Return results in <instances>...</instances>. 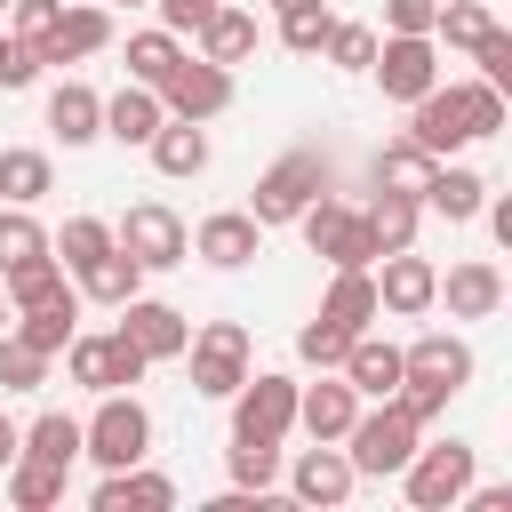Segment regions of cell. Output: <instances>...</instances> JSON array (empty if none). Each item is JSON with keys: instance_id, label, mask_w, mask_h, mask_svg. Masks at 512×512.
Returning a JSON list of instances; mask_svg holds the SVG:
<instances>
[{"instance_id": "1", "label": "cell", "mask_w": 512, "mask_h": 512, "mask_svg": "<svg viewBox=\"0 0 512 512\" xmlns=\"http://www.w3.org/2000/svg\"><path fill=\"white\" fill-rule=\"evenodd\" d=\"M504 128V88H488V80H432L424 96H416V120H408V136L432 152V160H448L456 144H480V136H496Z\"/></svg>"}, {"instance_id": "2", "label": "cell", "mask_w": 512, "mask_h": 512, "mask_svg": "<svg viewBox=\"0 0 512 512\" xmlns=\"http://www.w3.org/2000/svg\"><path fill=\"white\" fill-rule=\"evenodd\" d=\"M320 192H328V152L304 144V152H288V160H272V168L256 176V208H248V216H256V224H296Z\"/></svg>"}, {"instance_id": "3", "label": "cell", "mask_w": 512, "mask_h": 512, "mask_svg": "<svg viewBox=\"0 0 512 512\" xmlns=\"http://www.w3.org/2000/svg\"><path fill=\"white\" fill-rule=\"evenodd\" d=\"M144 448H152L144 400H136V392H104V408L80 424V456H96L104 472H120V464H144Z\"/></svg>"}, {"instance_id": "4", "label": "cell", "mask_w": 512, "mask_h": 512, "mask_svg": "<svg viewBox=\"0 0 512 512\" xmlns=\"http://www.w3.org/2000/svg\"><path fill=\"white\" fill-rule=\"evenodd\" d=\"M416 440H424V424H408V416L384 400L376 416H352V432H344V456H352V472H360V480H392V472L416 456Z\"/></svg>"}, {"instance_id": "5", "label": "cell", "mask_w": 512, "mask_h": 512, "mask_svg": "<svg viewBox=\"0 0 512 512\" xmlns=\"http://www.w3.org/2000/svg\"><path fill=\"white\" fill-rule=\"evenodd\" d=\"M400 480H408V504H416V512H448V504H464V488H472V448H464V440L416 448V456L400 464Z\"/></svg>"}, {"instance_id": "6", "label": "cell", "mask_w": 512, "mask_h": 512, "mask_svg": "<svg viewBox=\"0 0 512 512\" xmlns=\"http://www.w3.org/2000/svg\"><path fill=\"white\" fill-rule=\"evenodd\" d=\"M368 72L384 80L392 104H416V96L440 80V48H432V32H384L376 56H368Z\"/></svg>"}, {"instance_id": "7", "label": "cell", "mask_w": 512, "mask_h": 512, "mask_svg": "<svg viewBox=\"0 0 512 512\" xmlns=\"http://www.w3.org/2000/svg\"><path fill=\"white\" fill-rule=\"evenodd\" d=\"M112 240L144 264V272H168V264H184L192 256V232H184V216L176 208H160V200H144V208H128L120 224H112Z\"/></svg>"}, {"instance_id": "8", "label": "cell", "mask_w": 512, "mask_h": 512, "mask_svg": "<svg viewBox=\"0 0 512 512\" xmlns=\"http://www.w3.org/2000/svg\"><path fill=\"white\" fill-rule=\"evenodd\" d=\"M184 352H192V392H208V400L240 392V376H248V328L240 320H208Z\"/></svg>"}, {"instance_id": "9", "label": "cell", "mask_w": 512, "mask_h": 512, "mask_svg": "<svg viewBox=\"0 0 512 512\" xmlns=\"http://www.w3.org/2000/svg\"><path fill=\"white\" fill-rule=\"evenodd\" d=\"M296 224H304L312 256H328L336 272H344V264H376V240H368V216H360V208H344V200H328V192H320Z\"/></svg>"}, {"instance_id": "10", "label": "cell", "mask_w": 512, "mask_h": 512, "mask_svg": "<svg viewBox=\"0 0 512 512\" xmlns=\"http://www.w3.org/2000/svg\"><path fill=\"white\" fill-rule=\"evenodd\" d=\"M64 360H72V384H88V392H120V384H144V352L112 328V336H72L64 344Z\"/></svg>"}, {"instance_id": "11", "label": "cell", "mask_w": 512, "mask_h": 512, "mask_svg": "<svg viewBox=\"0 0 512 512\" xmlns=\"http://www.w3.org/2000/svg\"><path fill=\"white\" fill-rule=\"evenodd\" d=\"M296 424V384L288 376H240L232 392V432L240 440H288Z\"/></svg>"}, {"instance_id": "12", "label": "cell", "mask_w": 512, "mask_h": 512, "mask_svg": "<svg viewBox=\"0 0 512 512\" xmlns=\"http://www.w3.org/2000/svg\"><path fill=\"white\" fill-rule=\"evenodd\" d=\"M160 104H168V120H216V112L232 104V72L208 64V56H184V64L160 80Z\"/></svg>"}, {"instance_id": "13", "label": "cell", "mask_w": 512, "mask_h": 512, "mask_svg": "<svg viewBox=\"0 0 512 512\" xmlns=\"http://www.w3.org/2000/svg\"><path fill=\"white\" fill-rule=\"evenodd\" d=\"M120 312V336L144 352V360H176L184 344H192V320L176 312V304H160V296H128V304H112Z\"/></svg>"}, {"instance_id": "14", "label": "cell", "mask_w": 512, "mask_h": 512, "mask_svg": "<svg viewBox=\"0 0 512 512\" xmlns=\"http://www.w3.org/2000/svg\"><path fill=\"white\" fill-rule=\"evenodd\" d=\"M352 480H360L352 456H344L336 440H312V448L296 456V472H288V496H296V504H344Z\"/></svg>"}, {"instance_id": "15", "label": "cell", "mask_w": 512, "mask_h": 512, "mask_svg": "<svg viewBox=\"0 0 512 512\" xmlns=\"http://www.w3.org/2000/svg\"><path fill=\"white\" fill-rule=\"evenodd\" d=\"M424 304H440V272L416 248H392L384 280H376V312H424Z\"/></svg>"}, {"instance_id": "16", "label": "cell", "mask_w": 512, "mask_h": 512, "mask_svg": "<svg viewBox=\"0 0 512 512\" xmlns=\"http://www.w3.org/2000/svg\"><path fill=\"white\" fill-rule=\"evenodd\" d=\"M400 376L440 384V392H464V384H472V344H464V336H416V344L400 352Z\"/></svg>"}, {"instance_id": "17", "label": "cell", "mask_w": 512, "mask_h": 512, "mask_svg": "<svg viewBox=\"0 0 512 512\" xmlns=\"http://www.w3.org/2000/svg\"><path fill=\"white\" fill-rule=\"evenodd\" d=\"M352 416H360V392H352L344 376H320V384H304V392H296V424H304L312 440H344V432H352Z\"/></svg>"}, {"instance_id": "18", "label": "cell", "mask_w": 512, "mask_h": 512, "mask_svg": "<svg viewBox=\"0 0 512 512\" xmlns=\"http://www.w3.org/2000/svg\"><path fill=\"white\" fill-rule=\"evenodd\" d=\"M336 368H344V384H352L360 400H392V384H400V344H376V336L360 328Z\"/></svg>"}, {"instance_id": "19", "label": "cell", "mask_w": 512, "mask_h": 512, "mask_svg": "<svg viewBox=\"0 0 512 512\" xmlns=\"http://www.w3.org/2000/svg\"><path fill=\"white\" fill-rule=\"evenodd\" d=\"M96 48H112V16H104V8H64L56 32L40 40V64H80V56H96Z\"/></svg>"}, {"instance_id": "20", "label": "cell", "mask_w": 512, "mask_h": 512, "mask_svg": "<svg viewBox=\"0 0 512 512\" xmlns=\"http://www.w3.org/2000/svg\"><path fill=\"white\" fill-rule=\"evenodd\" d=\"M256 240H264V224L248 216V208H224V216H208L200 232H192V248L216 264V272H232V264H248L256 256Z\"/></svg>"}, {"instance_id": "21", "label": "cell", "mask_w": 512, "mask_h": 512, "mask_svg": "<svg viewBox=\"0 0 512 512\" xmlns=\"http://www.w3.org/2000/svg\"><path fill=\"white\" fill-rule=\"evenodd\" d=\"M440 296H448V320H488V312L504 304V272H496L488 256H472V264H456V272L440 280Z\"/></svg>"}, {"instance_id": "22", "label": "cell", "mask_w": 512, "mask_h": 512, "mask_svg": "<svg viewBox=\"0 0 512 512\" xmlns=\"http://www.w3.org/2000/svg\"><path fill=\"white\" fill-rule=\"evenodd\" d=\"M168 504H176V488L144 464H120V472L96 480V512H168Z\"/></svg>"}, {"instance_id": "23", "label": "cell", "mask_w": 512, "mask_h": 512, "mask_svg": "<svg viewBox=\"0 0 512 512\" xmlns=\"http://www.w3.org/2000/svg\"><path fill=\"white\" fill-rule=\"evenodd\" d=\"M160 120H168V104H160V88H144V80H128V88L104 104V136H112V144H152Z\"/></svg>"}, {"instance_id": "24", "label": "cell", "mask_w": 512, "mask_h": 512, "mask_svg": "<svg viewBox=\"0 0 512 512\" xmlns=\"http://www.w3.org/2000/svg\"><path fill=\"white\" fill-rule=\"evenodd\" d=\"M360 216H368V240H376V256H392V248H416V216H424V200H416V192H392V184H376V200H368Z\"/></svg>"}, {"instance_id": "25", "label": "cell", "mask_w": 512, "mask_h": 512, "mask_svg": "<svg viewBox=\"0 0 512 512\" xmlns=\"http://www.w3.org/2000/svg\"><path fill=\"white\" fill-rule=\"evenodd\" d=\"M320 320H336L344 336H360V328L376 320V272H368V264H344V272L328 280V296H320Z\"/></svg>"}, {"instance_id": "26", "label": "cell", "mask_w": 512, "mask_h": 512, "mask_svg": "<svg viewBox=\"0 0 512 512\" xmlns=\"http://www.w3.org/2000/svg\"><path fill=\"white\" fill-rule=\"evenodd\" d=\"M48 128H56L64 144H96V136H104V96H96L88 80H64V88L48 96Z\"/></svg>"}, {"instance_id": "27", "label": "cell", "mask_w": 512, "mask_h": 512, "mask_svg": "<svg viewBox=\"0 0 512 512\" xmlns=\"http://www.w3.org/2000/svg\"><path fill=\"white\" fill-rule=\"evenodd\" d=\"M416 200H424L432 216H448V224H472V216H480V200H488V184H480L472 168H448V160H440V168L424 176V192H416Z\"/></svg>"}, {"instance_id": "28", "label": "cell", "mask_w": 512, "mask_h": 512, "mask_svg": "<svg viewBox=\"0 0 512 512\" xmlns=\"http://www.w3.org/2000/svg\"><path fill=\"white\" fill-rule=\"evenodd\" d=\"M0 280H8V312H32V304H72V280H64V264H56V256H24V264H8Z\"/></svg>"}, {"instance_id": "29", "label": "cell", "mask_w": 512, "mask_h": 512, "mask_svg": "<svg viewBox=\"0 0 512 512\" xmlns=\"http://www.w3.org/2000/svg\"><path fill=\"white\" fill-rule=\"evenodd\" d=\"M200 56H208V64H224V72H232V64H248V56H256V16L216 0V16L200 24Z\"/></svg>"}, {"instance_id": "30", "label": "cell", "mask_w": 512, "mask_h": 512, "mask_svg": "<svg viewBox=\"0 0 512 512\" xmlns=\"http://www.w3.org/2000/svg\"><path fill=\"white\" fill-rule=\"evenodd\" d=\"M152 168L160 176H200L208 168V128L200 120H160L152 128Z\"/></svg>"}, {"instance_id": "31", "label": "cell", "mask_w": 512, "mask_h": 512, "mask_svg": "<svg viewBox=\"0 0 512 512\" xmlns=\"http://www.w3.org/2000/svg\"><path fill=\"white\" fill-rule=\"evenodd\" d=\"M136 288H144V264H136L120 240H112L96 264H80V296H96V304H128Z\"/></svg>"}, {"instance_id": "32", "label": "cell", "mask_w": 512, "mask_h": 512, "mask_svg": "<svg viewBox=\"0 0 512 512\" xmlns=\"http://www.w3.org/2000/svg\"><path fill=\"white\" fill-rule=\"evenodd\" d=\"M8 496H16L24 512L64 504V464H40V456H24V448H16V464H8Z\"/></svg>"}, {"instance_id": "33", "label": "cell", "mask_w": 512, "mask_h": 512, "mask_svg": "<svg viewBox=\"0 0 512 512\" xmlns=\"http://www.w3.org/2000/svg\"><path fill=\"white\" fill-rule=\"evenodd\" d=\"M40 192H56L48 152H0V200H8V208H32Z\"/></svg>"}, {"instance_id": "34", "label": "cell", "mask_w": 512, "mask_h": 512, "mask_svg": "<svg viewBox=\"0 0 512 512\" xmlns=\"http://www.w3.org/2000/svg\"><path fill=\"white\" fill-rule=\"evenodd\" d=\"M72 320H80V296H72V304H32V312H16V336L56 360V352L72 344Z\"/></svg>"}, {"instance_id": "35", "label": "cell", "mask_w": 512, "mask_h": 512, "mask_svg": "<svg viewBox=\"0 0 512 512\" xmlns=\"http://www.w3.org/2000/svg\"><path fill=\"white\" fill-rule=\"evenodd\" d=\"M176 64H184V48H176V32H168V24H160V32H136V40H128V80L160 88V80H168Z\"/></svg>"}, {"instance_id": "36", "label": "cell", "mask_w": 512, "mask_h": 512, "mask_svg": "<svg viewBox=\"0 0 512 512\" xmlns=\"http://www.w3.org/2000/svg\"><path fill=\"white\" fill-rule=\"evenodd\" d=\"M440 160L416 144V136H400V144H384L376 152V184H392V192H424V176H432Z\"/></svg>"}, {"instance_id": "37", "label": "cell", "mask_w": 512, "mask_h": 512, "mask_svg": "<svg viewBox=\"0 0 512 512\" xmlns=\"http://www.w3.org/2000/svg\"><path fill=\"white\" fill-rule=\"evenodd\" d=\"M24 456H40V464H64V472H72V456H80V424H72L64 408L32 416V432H24Z\"/></svg>"}, {"instance_id": "38", "label": "cell", "mask_w": 512, "mask_h": 512, "mask_svg": "<svg viewBox=\"0 0 512 512\" xmlns=\"http://www.w3.org/2000/svg\"><path fill=\"white\" fill-rule=\"evenodd\" d=\"M488 32H496V16L480 0H440V16H432V40H448V48H480Z\"/></svg>"}, {"instance_id": "39", "label": "cell", "mask_w": 512, "mask_h": 512, "mask_svg": "<svg viewBox=\"0 0 512 512\" xmlns=\"http://www.w3.org/2000/svg\"><path fill=\"white\" fill-rule=\"evenodd\" d=\"M48 248L64 256V272H80V264H96V256L112 248V224H104V216H72V224H64Z\"/></svg>"}, {"instance_id": "40", "label": "cell", "mask_w": 512, "mask_h": 512, "mask_svg": "<svg viewBox=\"0 0 512 512\" xmlns=\"http://www.w3.org/2000/svg\"><path fill=\"white\" fill-rule=\"evenodd\" d=\"M224 464H232V488H272L280 480V440H240L232 432V456Z\"/></svg>"}, {"instance_id": "41", "label": "cell", "mask_w": 512, "mask_h": 512, "mask_svg": "<svg viewBox=\"0 0 512 512\" xmlns=\"http://www.w3.org/2000/svg\"><path fill=\"white\" fill-rule=\"evenodd\" d=\"M48 384V352H32L24 336L0 328V392H40Z\"/></svg>"}, {"instance_id": "42", "label": "cell", "mask_w": 512, "mask_h": 512, "mask_svg": "<svg viewBox=\"0 0 512 512\" xmlns=\"http://www.w3.org/2000/svg\"><path fill=\"white\" fill-rule=\"evenodd\" d=\"M328 24H336V16H328V0H312V8H288V16H280V40H288V56H320V48H328Z\"/></svg>"}, {"instance_id": "43", "label": "cell", "mask_w": 512, "mask_h": 512, "mask_svg": "<svg viewBox=\"0 0 512 512\" xmlns=\"http://www.w3.org/2000/svg\"><path fill=\"white\" fill-rule=\"evenodd\" d=\"M24 256H48V232H40L24 208H0V272L24 264Z\"/></svg>"}, {"instance_id": "44", "label": "cell", "mask_w": 512, "mask_h": 512, "mask_svg": "<svg viewBox=\"0 0 512 512\" xmlns=\"http://www.w3.org/2000/svg\"><path fill=\"white\" fill-rule=\"evenodd\" d=\"M328 64H344V72H368V56H376V32L368 24H328V48H320Z\"/></svg>"}, {"instance_id": "45", "label": "cell", "mask_w": 512, "mask_h": 512, "mask_svg": "<svg viewBox=\"0 0 512 512\" xmlns=\"http://www.w3.org/2000/svg\"><path fill=\"white\" fill-rule=\"evenodd\" d=\"M8 8H16V40H24L32 56H40V40L56 32V16H64V0H8Z\"/></svg>"}, {"instance_id": "46", "label": "cell", "mask_w": 512, "mask_h": 512, "mask_svg": "<svg viewBox=\"0 0 512 512\" xmlns=\"http://www.w3.org/2000/svg\"><path fill=\"white\" fill-rule=\"evenodd\" d=\"M344 344H352V336H344V328H336V320H312V328H304V336H296V352H304V360H312V368H336V360H344Z\"/></svg>"}, {"instance_id": "47", "label": "cell", "mask_w": 512, "mask_h": 512, "mask_svg": "<svg viewBox=\"0 0 512 512\" xmlns=\"http://www.w3.org/2000/svg\"><path fill=\"white\" fill-rule=\"evenodd\" d=\"M472 56H480V80H488V88H512V32H504V24H496Z\"/></svg>"}, {"instance_id": "48", "label": "cell", "mask_w": 512, "mask_h": 512, "mask_svg": "<svg viewBox=\"0 0 512 512\" xmlns=\"http://www.w3.org/2000/svg\"><path fill=\"white\" fill-rule=\"evenodd\" d=\"M440 0H384V32H432Z\"/></svg>"}, {"instance_id": "49", "label": "cell", "mask_w": 512, "mask_h": 512, "mask_svg": "<svg viewBox=\"0 0 512 512\" xmlns=\"http://www.w3.org/2000/svg\"><path fill=\"white\" fill-rule=\"evenodd\" d=\"M32 72H40V56H32L24 40L0 32V88H32Z\"/></svg>"}, {"instance_id": "50", "label": "cell", "mask_w": 512, "mask_h": 512, "mask_svg": "<svg viewBox=\"0 0 512 512\" xmlns=\"http://www.w3.org/2000/svg\"><path fill=\"white\" fill-rule=\"evenodd\" d=\"M152 8H160V24H168V32H200V24L216 16V0H152Z\"/></svg>"}, {"instance_id": "51", "label": "cell", "mask_w": 512, "mask_h": 512, "mask_svg": "<svg viewBox=\"0 0 512 512\" xmlns=\"http://www.w3.org/2000/svg\"><path fill=\"white\" fill-rule=\"evenodd\" d=\"M480 208H488V224H496V240L512 248V200H480Z\"/></svg>"}, {"instance_id": "52", "label": "cell", "mask_w": 512, "mask_h": 512, "mask_svg": "<svg viewBox=\"0 0 512 512\" xmlns=\"http://www.w3.org/2000/svg\"><path fill=\"white\" fill-rule=\"evenodd\" d=\"M16 448H24V432H16V424H8V416H0V472H8V464H16Z\"/></svg>"}, {"instance_id": "53", "label": "cell", "mask_w": 512, "mask_h": 512, "mask_svg": "<svg viewBox=\"0 0 512 512\" xmlns=\"http://www.w3.org/2000/svg\"><path fill=\"white\" fill-rule=\"evenodd\" d=\"M272 8H280V16H288V8H312V0H272Z\"/></svg>"}, {"instance_id": "54", "label": "cell", "mask_w": 512, "mask_h": 512, "mask_svg": "<svg viewBox=\"0 0 512 512\" xmlns=\"http://www.w3.org/2000/svg\"><path fill=\"white\" fill-rule=\"evenodd\" d=\"M0 328H8V288H0Z\"/></svg>"}, {"instance_id": "55", "label": "cell", "mask_w": 512, "mask_h": 512, "mask_svg": "<svg viewBox=\"0 0 512 512\" xmlns=\"http://www.w3.org/2000/svg\"><path fill=\"white\" fill-rule=\"evenodd\" d=\"M0 8H8V0H0Z\"/></svg>"}, {"instance_id": "56", "label": "cell", "mask_w": 512, "mask_h": 512, "mask_svg": "<svg viewBox=\"0 0 512 512\" xmlns=\"http://www.w3.org/2000/svg\"><path fill=\"white\" fill-rule=\"evenodd\" d=\"M128 8H136V0H128Z\"/></svg>"}]
</instances>
